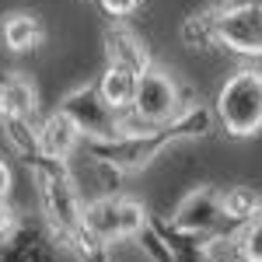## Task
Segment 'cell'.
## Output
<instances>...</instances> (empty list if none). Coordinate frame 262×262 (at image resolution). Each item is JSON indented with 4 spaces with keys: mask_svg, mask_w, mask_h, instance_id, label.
Listing matches in <instances>:
<instances>
[{
    "mask_svg": "<svg viewBox=\"0 0 262 262\" xmlns=\"http://www.w3.org/2000/svg\"><path fill=\"white\" fill-rule=\"evenodd\" d=\"M217 116L231 137H252L262 129V70H234L217 95Z\"/></svg>",
    "mask_w": 262,
    "mask_h": 262,
    "instance_id": "obj_1",
    "label": "cell"
},
{
    "mask_svg": "<svg viewBox=\"0 0 262 262\" xmlns=\"http://www.w3.org/2000/svg\"><path fill=\"white\" fill-rule=\"evenodd\" d=\"M213 39L242 56H262V4H234L213 11Z\"/></svg>",
    "mask_w": 262,
    "mask_h": 262,
    "instance_id": "obj_2",
    "label": "cell"
},
{
    "mask_svg": "<svg viewBox=\"0 0 262 262\" xmlns=\"http://www.w3.org/2000/svg\"><path fill=\"white\" fill-rule=\"evenodd\" d=\"M133 112L140 116L147 126H161L179 116V88L171 81L168 70L147 67L137 77V98H133Z\"/></svg>",
    "mask_w": 262,
    "mask_h": 262,
    "instance_id": "obj_3",
    "label": "cell"
},
{
    "mask_svg": "<svg viewBox=\"0 0 262 262\" xmlns=\"http://www.w3.org/2000/svg\"><path fill=\"white\" fill-rule=\"evenodd\" d=\"M63 112L81 126V133H95V137H116L119 122L116 112L101 101L98 88H77L63 98Z\"/></svg>",
    "mask_w": 262,
    "mask_h": 262,
    "instance_id": "obj_4",
    "label": "cell"
},
{
    "mask_svg": "<svg viewBox=\"0 0 262 262\" xmlns=\"http://www.w3.org/2000/svg\"><path fill=\"white\" fill-rule=\"evenodd\" d=\"M105 53H108V63H116V67H126V70H133V74H143L147 67H150V53H147V46H143L129 28H108V35H105Z\"/></svg>",
    "mask_w": 262,
    "mask_h": 262,
    "instance_id": "obj_5",
    "label": "cell"
},
{
    "mask_svg": "<svg viewBox=\"0 0 262 262\" xmlns=\"http://www.w3.org/2000/svg\"><path fill=\"white\" fill-rule=\"evenodd\" d=\"M77 140H81V126L70 119L63 108L53 112L39 129V147L49 154V158H67V154L77 147Z\"/></svg>",
    "mask_w": 262,
    "mask_h": 262,
    "instance_id": "obj_6",
    "label": "cell"
},
{
    "mask_svg": "<svg viewBox=\"0 0 262 262\" xmlns=\"http://www.w3.org/2000/svg\"><path fill=\"white\" fill-rule=\"evenodd\" d=\"M46 39L42 25L35 14H25V11H11L7 18L0 21V42L11 49V53H28Z\"/></svg>",
    "mask_w": 262,
    "mask_h": 262,
    "instance_id": "obj_7",
    "label": "cell"
},
{
    "mask_svg": "<svg viewBox=\"0 0 262 262\" xmlns=\"http://www.w3.org/2000/svg\"><path fill=\"white\" fill-rule=\"evenodd\" d=\"M137 77H140V74H133V70H126V67L108 63V70L101 74V84H98L101 101H105L112 112L133 108V98H137Z\"/></svg>",
    "mask_w": 262,
    "mask_h": 262,
    "instance_id": "obj_8",
    "label": "cell"
},
{
    "mask_svg": "<svg viewBox=\"0 0 262 262\" xmlns=\"http://www.w3.org/2000/svg\"><path fill=\"white\" fill-rule=\"evenodd\" d=\"M32 112H35V84L21 74H11L0 84V116L28 119Z\"/></svg>",
    "mask_w": 262,
    "mask_h": 262,
    "instance_id": "obj_9",
    "label": "cell"
},
{
    "mask_svg": "<svg viewBox=\"0 0 262 262\" xmlns=\"http://www.w3.org/2000/svg\"><path fill=\"white\" fill-rule=\"evenodd\" d=\"M217 213H224L221 203L213 200L210 192H196V196H192V200L179 210L175 224H179V227H185V231H200V227H210V224L217 221Z\"/></svg>",
    "mask_w": 262,
    "mask_h": 262,
    "instance_id": "obj_10",
    "label": "cell"
},
{
    "mask_svg": "<svg viewBox=\"0 0 262 262\" xmlns=\"http://www.w3.org/2000/svg\"><path fill=\"white\" fill-rule=\"evenodd\" d=\"M49 210H53V217H56L63 227H77V224L84 221L81 206H77V192L70 189L67 179H53L49 182Z\"/></svg>",
    "mask_w": 262,
    "mask_h": 262,
    "instance_id": "obj_11",
    "label": "cell"
},
{
    "mask_svg": "<svg viewBox=\"0 0 262 262\" xmlns=\"http://www.w3.org/2000/svg\"><path fill=\"white\" fill-rule=\"evenodd\" d=\"M84 224H88L91 234H98V238H105V242L119 238V203H112V200L95 203V206L84 213Z\"/></svg>",
    "mask_w": 262,
    "mask_h": 262,
    "instance_id": "obj_12",
    "label": "cell"
},
{
    "mask_svg": "<svg viewBox=\"0 0 262 262\" xmlns=\"http://www.w3.org/2000/svg\"><path fill=\"white\" fill-rule=\"evenodd\" d=\"M182 35L189 46H213V11H206V14H196V18L185 21V28H182Z\"/></svg>",
    "mask_w": 262,
    "mask_h": 262,
    "instance_id": "obj_13",
    "label": "cell"
},
{
    "mask_svg": "<svg viewBox=\"0 0 262 262\" xmlns=\"http://www.w3.org/2000/svg\"><path fill=\"white\" fill-rule=\"evenodd\" d=\"M255 196L252 192H245V189H231L227 196L221 200V210L224 213H231V217H252L255 213Z\"/></svg>",
    "mask_w": 262,
    "mask_h": 262,
    "instance_id": "obj_14",
    "label": "cell"
},
{
    "mask_svg": "<svg viewBox=\"0 0 262 262\" xmlns=\"http://www.w3.org/2000/svg\"><path fill=\"white\" fill-rule=\"evenodd\" d=\"M143 227V206L133 200H119V238H129Z\"/></svg>",
    "mask_w": 262,
    "mask_h": 262,
    "instance_id": "obj_15",
    "label": "cell"
},
{
    "mask_svg": "<svg viewBox=\"0 0 262 262\" xmlns=\"http://www.w3.org/2000/svg\"><path fill=\"white\" fill-rule=\"evenodd\" d=\"M242 255L248 262H262V224L252 221L242 231Z\"/></svg>",
    "mask_w": 262,
    "mask_h": 262,
    "instance_id": "obj_16",
    "label": "cell"
},
{
    "mask_svg": "<svg viewBox=\"0 0 262 262\" xmlns=\"http://www.w3.org/2000/svg\"><path fill=\"white\" fill-rule=\"evenodd\" d=\"M98 4L105 7V14H112V18H129L140 7V0H98Z\"/></svg>",
    "mask_w": 262,
    "mask_h": 262,
    "instance_id": "obj_17",
    "label": "cell"
},
{
    "mask_svg": "<svg viewBox=\"0 0 262 262\" xmlns=\"http://www.w3.org/2000/svg\"><path fill=\"white\" fill-rule=\"evenodd\" d=\"M11 227H14V213H11V206H4V200H0V234H11Z\"/></svg>",
    "mask_w": 262,
    "mask_h": 262,
    "instance_id": "obj_18",
    "label": "cell"
},
{
    "mask_svg": "<svg viewBox=\"0 0 262 262\" xmlns=\"http://www.w3.org/2000/svg\"><path fill=\"white\" fill-rule=\"evenodd\" d=\"M7 192H11V168L0 161V200H7Z\"/></svg>",
    "mask_w": 262,
    "mask_h": 262,
    "instance_id": "obj_19",
    "label": "cell"
},
{
    "mask_svg": "<svg viewBox=\"0 0 262 262\" xmlns=\"http://www.w3.org/2000/svg\"><path fill=\"white\" fill-rule=\"evenodd\" d=\"M255 221H259V224H262V206H255Z\"/></svg>",
    "mask_w": 262,
    "mask_h": 262,
    "instance_id": "obj_20",
    "label": "cell"
}]
</instances>
